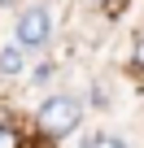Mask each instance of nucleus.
Listing matches in <instances>:
<instances>
[{
	"instance_id": "1",
	"label": "nucleus",
	"mask_w": 144,
	"mask_h": 148,
	"mask_svg": "<svg viewBox=\"0 0 144 148\" xmlns=\"http://www.w3.org/2000/svg\"><path fill=\"white\" fill-rule=\"evenodd\" d=\"M79 122H83V105H79V96H70V92H57V96H48L35 109V126L48 139H65L70 131H79Z\"/></svg>"
},
{
	"instance_id": "2",
	"label": "nucleus",
	"mask_w": 144,
	"mask_h": 148,
	"mask_svg": "<svg viewBox=\"0 0 144 148\" xmlns=\"http://www.w3.org/2000/svg\"><path fill=\"white\" fill-rule=\"evenodd\" d=\"M13 39H18L26 52H31V48H44V44L52 39V9H48V5L22 9L18 22H13Z\"/></svg>"
},
{
	"instance_id": "3",
	"label": "nucleus",
	"mask_w": 144,
	"mask_h": 148,
	"mask_svg": "<svg viewBox=\"0 0 144 148\" xmlns=\"http://www.w3.org/2000/svg\"><path fill=\"white\" fill-rule=\"evenodd\" d=\"M26 70V48L22 44H5L0 48V74H22Z\"/></svg>"
},
{
	"instance_id": "4",
	"label": "nucleus",
	"mask_w": 144,
	"mask_h": 148,
	"mask_svg": "<svg viewBox=\"0 0 144 148\" xmlns=\"http://www.w3.org/2000/svg\"><path fill=\"white\" fill-rule=\"evenodd\" d=\"M88 148H127V139H118V135H96V139H88Z\"/></svg>"
},
{
	"instance_id": "5",
	"label": "nucleus",
	"mask_w": 144,
	"mask_h": 148,
	"mask_svg": "<svg viewBox=\"0 0 144 148\" xmlns=\"http://www.w3.org/2000/svg\"><path fill=\"white\" fill-rule=\"evenodd\" d=\"M0 148H18V135H13V126H5V122H0Z\"/></svg>"
},
{
	"instance_id": "6",
	"label": "nucleus",
	"mask_w": 144,
	"mask_h": 148,
	"mask_svg": "<svg viewBox=\"0 0 144 148\" xmlns=\"http://www.w3.org/2000/svg\"><path fill=\"white\" fill-rule=\"evenodd\" d=\"M131 61H135V70H144V39H135V48H131Z\"/></svg>"
},
{
	"instance_id": "7",
	"label": "nucleus",
	"mask_w": 144,
	"mask_h": 148,
	"mask_svg": "<svg viewBox=\"0 0 144 148\" xmlns=\"http://www.w3.org/2000/svg\"><path fill=\"white\" fill-rule=\"evenodd\" d=\"M0 5H9V0H0Z\"/></svg>"
},
{
	"instance_id": "8",
	"label": "nucleus",
	"mask_w": 144,
	"mask_h": 148,
	"mask_svg": "<svg viewBox=\"0 0 144 148\" xmlns=\"http://www.w3.org/2000/svg\"><path fill=\"white\" fill-rule=\"evenodd\" d=\"M92 5H101V0H92Z\"/></svg>"
}]
</instances>
